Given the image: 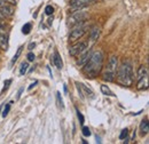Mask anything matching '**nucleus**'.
I'll list each match as a JSON object with an SVG mask.
<instances>
[{"label":"nucleus","instance_id":"obj_1","mask_svg":"<svg viewBox=\"0 0 149 144\" xmlns=\"http://www.w3.org/2000/svg\"><path fill=\"white\" fill-rule=\"evenodd\" d=\"M102 65H103L102 52H100V51L94 52L91 55L90 60L84 64L83 72L85 75H87V78H95L100 74V72L102 70Z\"/></svg>","mask_w":149,"mask_h":144},{"label":"nucleus","instance_id":"obj_2","mask_svg":"<svg viewBox=\"0 0 149 144\" xmlns=\"http://www.w3.org/2000/svg\"><path fill=\"white\" fill-rule=\"evenodd\" d=\"M117 81L123 85L130 87L133 85L134 77H133V69L130 62H124L118 69H117Z\"/></svg>","mask_w":149,"mask_h":144},{"label":"nucleus","instance_id":"obj_3","mask_svg":"<svg viewBox=\"0 0 149 144\" xmlns=\"http://www.w3.org/2000/svg\"><path fill=\"white\" fill-rule=\"evenodd\" d=\"M118 69V58L116 56H111L108 61V64L104 69V72L102 74V79L108 81V82H112L115 81L116 78V72Z\"/></svg>","mask_w":149,"mask_h":144},{"label":"nucleus","instance_id":"obj_4","mask_svg":"<svg viewBox=\"0 0 149 144\" xmlns=\"http://www.w3.org/2000/svg\"><path fill=\"white\" fill-rule=\"evenodd\" d=\"M83 23V22H81ZM81 23H79V24H77V28H74V30L71 31V33H70V36H69V40H70V42H74V41H77L78 39H80L81 37L84 36L85 33H86V26H84V25H80Z\"/></svg>","mask_w":149,"mask_h":144},{"label":"nucleus","instance_id":"obj_5","mask_svg":"<svg viewBox=\"0 0 149 144\" xmlns=\"http://www.w3.org/2000/svg\"><path fill=\"white\" fill-rule=\"evenodd\" d=\"M88 17V14L86 12H81L80 9L74 12V14L69 17V25H74V24H79L81 22H84L86 18Z\"/></svg>","mask_w":149,"mask_h":144},{"label":"nucleus","instance_id":"obj_6","mask_svg":"<svg viewBox=\"0 0 149 144\" xmlns=\"http://www.w3.org/2000/svg\"><path fill=\"white\" fill-rule=\"evenodd\" d=\"M87 49V44L86 42H78L74 45L72 47H70L69 49V54L71 56H78L79 54H81L83 52H85Z\"/></svg>","mask_w":149,"mask_h":144},{"label":"nucleus","instance_id":"obj_7","mask_svg":"<svg viewBox=\"0 0 149 144\" xmlns=\"http://www.w3.org/2000/svg\"><path fill=\"white\" fill-rule=\"evenodd\" d=\"M95 0H71V7L72 9H76V10H79L84 7H86L87 5L94 2Z\"/></svg>","mask_w":149,"mask_h":144},{"label":"nucleus","instance_id":"obj_8","mask_svg":"<svg viewBox=\"0 0 149 144\" xmlns=\"http://www.w3.org/2000/svg\"><path fill=\"white\" fill-rule=\"evenodd\" d=\"M0 13L5 16V17H10L14 15V8L8 6V5H3L0 7Z\"/></svg>","mask_w":149,"mask_h":144},{"label":"nucleus","instance_id":"obj_9","mask_svg":"<svg viewBox=\"0 0 149 144\" xmlns=\"http://www.w3.org/2000/svg\"><path fill=\"white\" fill-rule=\"evenodd\" d=\"M91 55H92V52L91 51H85V52H83L81 53V56L79 57V60L77 61V64L79 65V66H84V64L90 60V57H91Z\"/></svg>","mask_w":149,"mask_h":144},{"label":"nucleus","instance_id":"obj_10","mask_svg":"<svg viewBox=\"0 0 149 144\" xmlns=\"http://www.w3.org/2000/svg\"><path fill=\"white\" fill-rule=\"evenodd\" d=\"M136 88L139 90L147 89L148 88V75L147 77H142V78L139 79L138 85H136Z\"/></svg>","mask_w":149,"mask_h":144},{"label":"nucleus","instance_id":"obj_11","mask_svg":"<svg viewBox=\"0 0 149 144\" xmlns=\"http://www.w3.org/2000/svg\"><path fill=\"white\" fill-rule=\"evenodd\" d=\"M100 33H101L100 28H97V26L92 28L91 33H90V39H91V41H95V40H97V38L100 37Z\"/></svg>","mask_w":149,"mask_h":144},{"label":"nucleus","instance_id":"obj_12","mask_svg":"<svg viewBox=\"0 0 149 144\" xmlns=\"http://www.w3.org/2000/svg\"><path fill=\"white\" fill-rule=\"evenodd\" d=\"M149 132V124H148V120H143V121H141V124H140V134L142 135V136H145V135H147Z\"/></svg>","mask_w":149,"mask_h":144},{"label":"nucleus","instance_id":"obj_13","mask_svg":"<svg viewBox=\"0 0 149 144\" xmlns=\"http://www.w3.org/2000/svg\"><path fill=\"white\" fill-rule=\"evenodd\" d=\"M53 62H54V64H55V66L57 68V69H62V66H63V62H62V58H61V56H60V54H58L57 52L54 53Z\"/></svg>","mask_w":149,"mask_h":144},{"label":"nucleus","instance_id":"obj_14","mask_svg":"<svg viewBox=\"0 0 149 144\" xmlns=\"http://www.w3.org/2000/svg\"><path fill=\"white\" fill-rule=\"evenodd\" d=\"M0 48L2 51H7L8 48V44H7V37L3 33H0Z\"/></svg>","mask_w":149,"mask_h":144},{"label":"nucleus","instance_id":"obj_15","mask_svg":"<svg viewBox=\"0 0 149 144\" xmlns=\"http://www.w3.org/2000/svg\"><path fill=\"white\" fill-rule=\"evenodd\" d=\"M147 75H148V69H147V66L146 65L140 66L139 70H138V79H140L142 77H147Z\"/></svg>","mask_w":149,"mask_h":144},{"label":"nucleus","instance_id":"obj_16","mask_svg":"<svg viewBox=\"0 0 149 144\" xmlns=\"http://www.w3.org/2000/svg\"><path fill=\"white\" fill-rule=\"evenodd\" d=\"M101 91H102L104 95H108V96H115V95H113V93L110 90V88H109L108 86H106V85H101Z\"/></svg>","mask_w":149,"mask_h":144},{"label":"nucleus","instance_id":"obj_17","mask_svg":"<svg viewBox=\"0 0 149 144\" xmlns=\"http://www.w3.org/2000/svg\"><path fill=\"white\" fill-rule=\"evenodd\" d=\"M28 68H29V64H28V62H23V63L21 64V70H19V74H21V75H24V74H25V72L28 71Z\"/></svg>","mask_w":149,"mask_h":144},{"label":"nucleus","instance_id":"obj_18","mask_svg":"<svg viewBox=\"0 0 149 144\" xmlns=\"http://www.w3.org/2000/svg\"><path fill=\"white\" fill-rule=\"evenodd\" d=\"M30 31H31V24H30V23L24 24L23 28H22V32H23V35H29Z\"/></svg>","mask_w":149,"mask_h":144},{"label":"nucleus","instance_id":"obj_19","mask_svg":"<svg viewBox=\"0 0 149 144\" xmlns=\"http://www.w3.org/2000/svg\"><path fill=\"white\" fill-rule=\"evenodd\" d=\"M53 12H54V8H53L52 6H47V7L45 8V14H46V15H48V16H49V15H52V14H53Z\"/></svg>","mask_w":149,"mask_h":144},{"label":"nucleus","instance_id":"obj_20","mask_svg":"<svg viewBox=\"0 0 149 144\" xmlns=\"http://www.w3.org/2000/svg\"><path fill=\"white\" fill-rule=\"evenodd\" d=\"M22 49H23V47H19V49H17V53L14 55V57H13V60H12V63H14V62H16V61H17L19 56L21 55V52H22Z\"/></svg>","mask_w":149,"mask_h":144},{"label":"nucleus","instance_id":"obj_21","mask_svg":"<svg viewBox=\"0 0 149 144\" xmlns=\"http://www.w3.org/2000/svg\"><path fill=\"white\" fill-rule=\"evenodd\" d=\"M91 129L88 127H83V135L84 136H91Z\"/></svg>","mask_w":149,"mask_h":144},{"label":"nucleus","instance_id":"obj_22","mask_svg":"<svg viewBox=\"0 0 149 144\" xmlns=\"http://www.w3.org/2000/svg\"><path fill=\"white\" fill-rule=\"evenodd\" d=\"M127 134H129V130H127V128L123 129V130H122V133H120V135H119V138H120V140H124V138L127 136Z\"/></svg>","mask_w":149,"mask_h":144},{"label":"nucleus","instance_id":"obj_23","mask_svg":"<svg viewBox=\"0 0 149 144\" xmlns=\"http://www.w3.org/2000/svg\"><path fill=\"white\" fill-rule=\"evenodd\" d=\"M10 104H12V102H10L9 104H7V105H6V108H5V110H3V113H2V117H6V116L8 114L9 109H10Z\"/></svg>","mask_w":149,"mask_h":144},{"label":"nucleus","instance_id":"obj_24","mask_svg":"<svg viewBox=\"0 0 149 144\" xmlns=\"http://www.w3.org/2000/svg\"><path fill=\"white\" fill-rule=\"evenodd\" d=\"M26 57H28V61H30V62H33V61H35V58H36L35 54H33V53H31V52L26 55Z\"/></svg>","mask_w":149,"mask_h":144},{"label":"nucleus","instance_id":"obj_25","mask_svg":"<svg viewBox=\"0 0 149 144\" xmlns=\"http://www.w3.org/2000/svg\"><path fill=\"white\" fill-rule=\"evenodd\" d=\"M77 117H78V119H79V121H80V124L83 125L84 124V117H83V114L77 110Z\"/></svg>","mask_w":149,"mask_h":144},{"label":"nucleus","instance_id":"obj_26","mask_svg":"<svg viewBox=\"0 0 149 144\" xmlns=\"http://www.w3.org/2000/svg\"><path fill=\"white\" fill-rule=\"evenodd\" d=\"M56 97H57V101H58V103H60V107L63 109L64 105H63V101H62V98H61V96H60V93L56 94Z\"/></svg>","mask_w":149,"mask_h":144},{"label":"nucleus","instance_id":"obj_27","mask_svg":"<svg viewBox=\"0 0 149 144\" xmlns=\"http://www.w3.org/2000/svg\"><path fill=\"white\" fill-rule=\"evenodd\" d=\"M3 1H5L6 3H10L12 6H16V3H17L16 0H3Z\"/></svg>","mask_w":149,"mask_h":144},{"label":"nucleus","instance_id":"obj_28","mask_svg":"<svg viewBox=\"0 0 149 144\" xmlns=\"http://www.w3.org/2000/svg\"><path fill=\"white\" fill-rule=\"evenodd\" d=\"M10 82H12V80H7V81H5V88H3V90L8 88V86L10 85Z\"/></svg>","mask_w":149,"mask_h":144},{"label":"nucleus","instance_id":"obj_29","mask_svg":"<svg viewBox=\"0 0 149 144\" xmlns=\"http://www.w3.org/2000/svg\"><path fill=\"white\" fill-rule=\"evenodd\" d=\"M23 89H24L23 87H22V88H19V93H17V97H16V100H19V97H21V94H22V91H23Z\"/></svg>","mask_w":149,"mask_h":144},{"label":"nucleus","instance_id":"obj_30","mask_svg":"<svg viewBox=\"0 0 149 144\" xmlns=\"http://www.w3.org/2000/svg\"><path fill=\"white\" fill-rule=\"evenodd\" d=\"M36 85H37V81H35L33 84H31V85L29 86V88H28V89H29V90H31V89H32V88H33V87H35V86H36Z\"/></svg>","mask_w":149,"mask_h":144},{"label":"nucleus","instance_id":"obj_31","mask_svg":"<svg viewBox=\"0 0 149 144\" xmlns=\"http://www.w3.org/2000/svg\"><path fill=\"white\" fill-rule=\"evenodd\" d=\"M35 46H36V44H35V42H31V44H30V45H29V49H30V51H31V49H32V48H35Z\"/></svg>","mask_w":149,"mask_h":144},{"label":"nucleus","instance_id":"obj_32","mask_svg":"<svg viewBox=\"0 0 149 144\" xmlns=\"http://www.w3.org/2000/svg\"><path fill=\"white\" fill-rule=\"evenodd\" d=\"M5 31V25H2V24H0V33H2Z\"/></svg>","mask_w":149,"mask_h":144},{"label":"nucleus","instance_id":"obj_33","mask_svg":"<svg viewBox=\"0 0 149 144\" xmlns=\"http://www.w3.org/2000/svg\"><path fill=\"white\" fill-rule=\"evenodd\" d=\"M3 5H6V2H5L3 0H0V7H1V6H3Z\"/></svg>","mask_w":149,"mask_h":144},{"label":"nucleus","instance_id":"obj_34","mask_svg":"<svg viewBox=\"0 0 149 144\" xmlns=\"http://www.w3.org/2000/svg\"><path fill=\"white\" fill-rule=\"evenodd\" d=\"M3 18H5V16H3V15L0 13V21H1V19H3Z\"/></svg>","mask_w":149,"mask_h":144}]
</instances>
